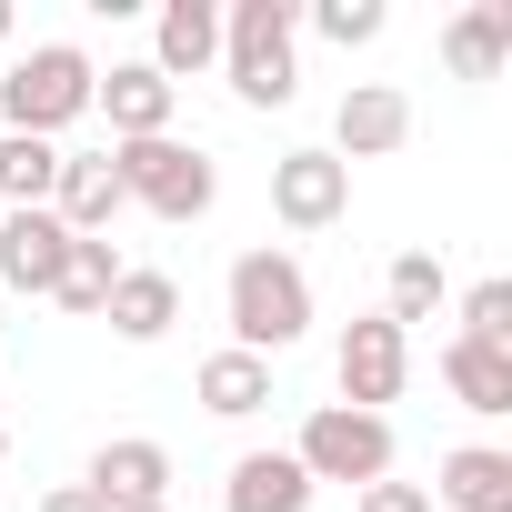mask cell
Wrapping results in <instances>:
<instances>
[{
    "mask_svg": "<svg viewBox=\"0 0 512 512\" xmlns=\"http://www.w3.org/2000/svg\"><path fill=\"white\" fill-rule=\"evenodd\" d=\"M221 312H231V352L272 362L312 332V272L292 262V251H241L231 282H221Z\"/></svg>",
    "mask_w": 512,
    "mask_h": 512,
    "instance_id": "1",
    "label": "cell"
},
{
    "mask_svg": "<svg viewBox=\"0 0 512 512\" xmlns=\"http://www.w3.org/2000/svg\"><path fill=\"white\" fill-rule=\"evenodd\" d=\"M101 71L81 41H31L11 71H0V131H31V141H61L81 111H91Z\"/></svg>",
    "mask_w": 512,
    "mask_h": 512,
    "instance_id": "2",
    "label": "cell"
},
{
    "mask_svg": "<svg viewBox=\"0 0 512 512\" xmlns=\"http://www.w3.org/2000/svg\"><path fill=\"white\" fill-rule=\"evenodd\" d=\"M292 31H302L292 0H231V11H221V71H231V91H241L251 111H282V101L302 91Z\"/></svg>",
    "mask_w": 512,
    "mask_h": 512,
    "instance_id": "3",
    "label": "cell"
},
{
    "mask_svg": "<svg viewBox=\"0 0 512 512\" xmlns=\"http://www.w3.org/2000/svg\"><path fill=\"white\" fill-rule=\"evenodd\" d=\"M111 171H121V201H141L151 221H201L221 201V161L191 151V141H111Z\"/></svg>",
    "mask_w": 512,
    "mask_h": 512,
    "instance_id": "4",
    "label": "cell"
},
{
    "mask_svg": "<svg viewBox=\"0 0 512 512\" xmlns=\"http://www.w3.org/2000/svg\"><path fill=\"white\" fill-rule=\"evenodd\" d=\"M292 462L312 472V492H322V482H392V422H382V412H352V402H322V412L302 422Z\"/></svg>",
    "mask_w": 512,
    "mask_h": 512,
    "instance_id": "5",
    "label": "cell"
},
{
    "mask_svg": "<svg viewBox=\"0 0 512 512\" xmlns=\"http://www.w3.org/2000/svg\"><path fill=\"white\" fill-rule=\"evenodd\" d=\"M332 372H342V402H352V412H382V402H402V382H412V332L382 322V312H362V322L342 332Z\"/></svg>",
    "mask_w": 512,
    "mask_h": 512,
    "instance_id": "6",
    "label": "cell"
},
{
    "mask_svg": "<svg viewBox=\"0 0 512 512\" xmlns=\"http://www.w3.org/2000/svg\"><path fill=\"white\" fill-rule=\"evenodd\" d=\"M402 141H412V101H402L392 81H352L342 111H332V161L352 171V161H382V151H402Z\"/></svg>",
    "mask_w": 512,
    "mask_h": 512,
    "instance_id": "7",
    "label": "cell"
},
{
    "mask_svg": "<svg viewBox=\"0 0 512 512\" xmlns=\"http://www.w3.org/2000/svg\"><path fill=\"white\" fill-rule=\"evenodd\" d=\"M272 211H282L292 231H332V221L352 211V171H342L332 151H282V161H272Z\"/></svg>",
    "mask_w": 512,
    "mask_h": 512,
    "instance_id": "8",
    "label": "cell"
},
{
    "mask_svg": "<svg viewBox=\"0 0 512 512\" xmlns=\"http://www.w3.org/2000/svg\"><path fill=\"white\" fill-rule=\"evenodd\" d=\"M131 201H121V171H111V151H61V181H51V221L71 231V241H111V221H121Z\"/></svg>",
    "mask_w": 512,
    "mask_h": 512,
    "instance_id": "9",
    "label": "cell"
},
{
    "mask_svg": "<svg viewBox=\"0 0 512 512\" xmlns=\"http://www.w3.org/2000/svg\"><path fill=\"white\" fill-rule=\"evenodd\" d=\"M61 262H71V231L51 211H0V292L51 302L61 292Z\"/></svg>",
    "mask_w": 512,
    "mask_h": 512,
    "instance_id": "10",
    "label": "cell"
},
{
    "mask_svg": "<svg viewBox=\"0 0 512 512\" xmlns=\"http://www.w3.org/2000/svg\"><path fill=\"white\" fill-rule=\"evenodd\" d=\"M111 512H141V502H171V452L151 442V432H121V442H101L91 452V472H81Z\"/></svg>",
    "mask_w": 512,
    "mask_h": 512,
    "instance_id": "11",
    "label": "cell"
},
{
    "mask_svg": "<svg viewBox=\"0 0 512 512\" xmlns=\"http://www.w3.org/2000/svg\"><path fill=\"white\" fill-rule=\"evenodd\" d=\"M91 111L111 121V141H161V131H171V111H181V91H171L151 61H121V71L91 91Z\"/></svg>",
    "mask_w": 512,
    "mask_h": 512,
    "instance_id": "12",
    "label": "cell"
},
{
    "mask_svg": "<svg viewBox=\"0 0 512 512\" xmlns=\"http://www.w3.org/2000/svg\"><path fill=\"white\" fill-rule=\"evenodd\" d=\"M221 61V0H161V21H151V71L181 91L191 71Z\"/></svg>",
    "mask_w": 512,
    "mask_h": 512,
    "instance_id": "13",
    "label": "cell"
},
{
    "mask_svg": "<svg viewBox=\"0 0 512 512\" xmlns=\"http://www.w3.org/2000/svg\"><path fill=\"white\" fill-rule=\"evenodd\" d=\"M101 322L121 332V342H171V322H181V282L171 272H141V262H121V282H111V302H101Z\"/></svg>",
    "mask_w": 512,
    "mask_h": 512,
    "instance_id": "14",
    "label": "cell"
},
{
    "mask_svg": "<svg viewBox=\"0 0 512 512\" xmlns=\"http://www.w3.org/2000/svg\"><path fill=\"white\" fill-rule=\"evenodd\" d=\"M432 512H512V452H492V442H462V452H442Z\"/></svg>",
    "mask_w": 512,
    "mask_h": 512,
    "instance_id": "15",
    "label": "cell"
},
{
    "mask_svg": "<svg viewBox=\"0 0 512 512\" xmlns=\"http://www.w3.org/2000/svg\"><path fill=\"white\" fill-rule=\"evenodd\" d=\"M221 512H312V472L292 452H241L221 482Z\"/></svg>",
    "mask_w": 512,
    "mask_h": 512,
    "instance_id": "16",
    "label": "cell"
},
{
    "mask_svg": "<svg viewBox=\"0 0 512 512\" xmlns=\"http://www.w3.org/2000/svg\"><path fill=\"white\" fill-rule=\"evenodd\" d=\"M442 382H452V402L482 412V422L512 412V352H502V342H462V332H452V342H442Z\"/></svg>",
    "mask_w": 512,
    "mask_h": 512,
    "instance_id": "17",
    "label": "cell"
},
{
    "mask_svg": "<svg viewBox=\"0 0 512 512\" xmlns=\"http://www.w3.org/2000/svg\"><path fill=\"white\" fill-rule=\"evenodd\" d=\"M502 51H512V0H472V11L442 31L452 81H492V71H502Z\"/></svg>",
    "mask_w": 512,
    "mask_h": 512,
    "instance_id": "18",
    "label": "cell"
},
{
    "mask_svg": "<svg viewBox=\"0 0 512 512\" xmlns=\"http://www.w3.org/2000/svg\"><path fill=\"white\" fill-rule=\"evenodd\" d=\"M51 181H61V141L0 131V211H51Z\"/></svg>",
    "mask_w": 512,
    "mask_h": 512,
    "instance_id": "19",
    "label": "cell"
},
{
    "mask_svg": "<svg viewBox=\"0 0 512 512\" xmlns=\"http://www.w3.org/2000/svg\"><path fill=\"white\" fill-rule=\"evenodd\" d=\"M191 392H201V412H221V422H251V412L272 402V362H251V352H211Z\"/></svg>",
    "mask_w": 512,
    "mask_h": 512,
    "instance_id": "20",
    "label": "cell"
},
{
    "mask_svg": "<svg viewBox=\"0 0 512 512\" xmlns=\"http://www.w3.org/2000/svg\"><path fill=\"white\" fill-rule=\"evenodd\" d=\"M452 302V282H442V262H432V251H402V262H392V282H382V322H432Z\"/></svg>",
    "mask_w": 512,
    "mask_h": 512,
    "instance_id": "21",
    "label": "cell"
},
{
    "mask_svg": "<svg viewBox=\"0 0 512 512\" xmlns=\"http://www.w3.org/2000/svg\"><path fill=\"white\" fill-rule=\"evenodd\" d=\"M111 282H121V251L111 241H71V262H61V312H81V322H101V302H111Z\"/></svg>",
    "mask_w": 512,
    "mask_h": 512,
    "instance_id": "22",
    "label": "cell"
},
{
    "mask_svg": "<svg viewBox=\"0 0 512 512\" xmlns=\"http://www.w3.org/2000/svg\"><path fill=\"white\" fill-rule=\"evenodd\" d=\"M462 342H502V352H512V282H502V272L462 292Z\"/></svg>",
    "mask_w": 512,
    "mask_h": 512,
    "instance_id": "23",
    "label": "cell"
},
{
    "mask_svg": "<svg viewBox=\"0 0 512 512\" xmlns=\"http://www.w3.org/2000/svg\"><path fill=\"white\" fill-rule=\"evenodd\" d=\"M382 0H322V11H312V31L332 41V51H362V41H382Z\"/></svg>",
    "mask_w": 512,
    "mask_h": 512,
    "instance_id": "24",
    "label": "cell"
},
{
    "mask_svg": "<svg viewBox=\"0 0 512 512\" xmlns=\"http://www.w3.org/2000/svg\"><path fill=\"white\" fill-rule=\"evenodd\" d=\"M362 512H432L422 482H362Z\"/></svg>",
    "mask_w": 512,
    "mask_h": 512,
    "instance_id": "25",
    "label": "cell"
},
{
    "mask_svg": "<svg viewBox=\"0 0 512 512\" xmlns=\"http://www.w3.org/2000/svg\"><path fill=\"white\" fill-rule=\"evenodd\" d=\"M31 512H111V502H101V492H91V482H51V492H41V502H31Z\"/></svg>",
    "mask_w": 512,
    "mask_h": 512,
    "instance_id": "26",
    "label": "cell"
},
{
    "mask_svg": "<svg viewBox=\"0 0 512 512\" xmlns=\"http://www.w3.org/2000/svg\"><path fill=\"white\" fill-rule=\"evenodd\" d=\"M0 41H11V0H0Z\"/></svg>",
    "mask_w": 512,
    "mask_h": 512,
    "instance_id": "27",
    "label": "cell"
},
{
    "mask_svg": "<svg viewBox=\"0 0 512 512\" xmlns=\"http://www.w3.org/2000/svg\"><path fill=\"white\" fill-rule=\"evenodd\" d=\"M0 462H11V432H0Z\"/></svg>",
    "mask_w": 512,
    "mask_h": 512,
    "instance_id": "28",
    "label": "cell"
},
{
    "mask_svg": "<svg viewBox=\"0 0 512 512\" xmlns=\"http://www.w3.org/2000/svg\"><path fill=\"white\" fill-rule=\"evenodd\" d=\"M141 512H171V502H141Z\"/></svg>",
    "mask_w": 512,
    "mask_h": 512,
    "instance_id": "29",
    "label": "cell"
}]
</instances>
